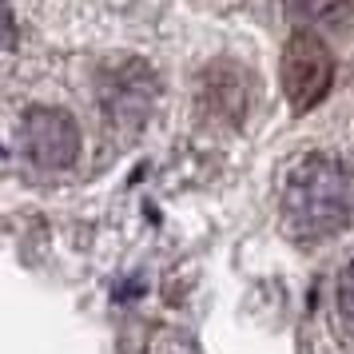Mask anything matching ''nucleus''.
I'll return each mask as SVG.
<instances>
[{
	"label": "nucleus",
	"instance_id": "nucleus-1",
	"mask_svg": "<svg viewBox=\"0 0 354 354\" xmlns=\"http://www.w3.org/2000/svg\"><path fill=\"white\" fill-rule=\"evenodd\" d=\"M354 183L335 156H303L283 183V223L295 239H326L346 227Z\"/></svg>",
	"mask_w": 354,
	"mask_h": 354
},
{
	"label": "nucleus",
	"instance_id": "nucleus-2",
	"mask_svg": "<svg viewBox=\"0 0 354 354\" xmlns=\"http://www.w3.org/2000/svg\"><path fill=\"white\" fill-rule=\"evenodd\" d=\"M283 92L295 112H310L335 80V56L315 32H295L283 52Z\"/></svg>",
	"mask_w": 354,
	"mask_h": 354
},
{
	"label": "nucleus",
	"instance_id": "nucleus-3",
	"mask_svg": "<svg viewBox=\"0 0 354 354\" xmlns=\"http://www.w3.org/2000/svg\"><path fill=\"white\" fill-rule=\"evenodd\" d=\"M17 144L24 151V160L36 167H68V163L80 156V128L76 120L60 108H32L24 112L17 128Z\"/></svg>",
	"mask_w": 354,
	"mask_h": 354
},
{
	"label": "nucleus",
	"instance_id": "nucleus-4",
	"mask_svg": "<svg viewBox=\"0 0 354 354\" xmlns=\"http://www.w3.org/2000/svg\"><path fill=\"white\" fill-rule=\"evenodd\" d=\"M283 8L299 24H319V28H338L351 20V0H283Z\"/></svg>",
	"mask_w": 354,
	"mask_h": 354
},
{
	"label": "nucleus",
	"instance_id": "nucleus-5",
	"mask_svg": "<svg viewBox=\"0 0 354 354\" xmlns=\"http://www.w3.org/2000/svg\"><path fill=\"white\" fill-rule=\"evenodd\" d=\"M338 306H342V319L351 322L354 330V263L338 274Z\"/></svg>",
	"mask_w": 354,
	"mask_h": 354
}]
</instances>
